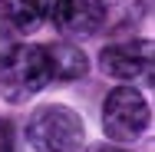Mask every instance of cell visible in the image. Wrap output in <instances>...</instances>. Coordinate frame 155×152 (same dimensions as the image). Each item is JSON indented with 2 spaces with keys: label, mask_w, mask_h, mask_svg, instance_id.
<instances>
[{
  "label": "cell",
  "mask_w": 155,
  "mask_h": 152,
  "mask_svg": "<svg viewBox=\"0 0 155 152\" xmlns=\"http://www.w3.org/2000/svg\"><path fill=\"white\" fill-rule=\"evenodd\" d=\"M27 139L36 152H79L86 139L83 116L63 103H46L33 109L27 122Z\"/></svg>",
  "instance_id": "6da1fadb"
},
{
  "label": "cell",
  "mask_w": 155,
  "mask_h": 152,
  "mask_svg": "<svg viewBox=\"0 0 155 152\" xmlns=\"http://www.w3.org/2000/svg\"><path fill=\"white\" fill-rule=\"evenodd\" d=\"M50 83H53L50 60L40 43H30V46L20 43L7 56V63H0V96L10 103H27L30 96L46 90Z\"/></svg>",
  "instance_id": "7a4b0ae2"
},
{
  "label": "cell",
  "mask_w": 155,
  "mask_h": 152,
  "mask_svg": "<svg viewBox=\"0 0 155 152\" xmlns=\"http://www.w3.org/2000/svg\"><path fill=\"white\" fill-rule=\"evenodd\" d=\"M149 99L135 86H116L102 99V129L112 142H135L149 129Z\"/></svg>",
  "instance_id": "3957f363"
},
{
  "label": "cell",
  "mask_w": 155,
  "mask_h": 152,
  "mask_svg": "<svg viewBox=\"0 0 155 152\" xmlns=\"http://www.w3.org/2000/svg\"><path fill=\"white\" fill-rule=\"evenodd\" d=\"M99 66L106 76L132 83L139 76H145L152 83V40H119L109 43L99 53Z\"/></svg>",
  "instance_id": "277c9868"
},
{
  "label": "cell",
  "mask_w": 155,
  "mask_h": 152,
  "mask_svg": "<svg viewBox=\"0 0 155 152\" xmlns=\"http://www.w3.org/2000/svg\"><path fill=\"white\" fill-rule=\"evenodd\" d=\"M46 17L69 36H89L102 27V0H50Z\"/></svg>",
  "instance_id": "5b68a950"
},
{
  "label": "cell",
  "mask_w": 155,
  "mask_h": 152,
  "mask_svg": "<svg viewBox=\"0 0 155 152\" xmlns=\"http://www.w3.org/2000/svg\"><path fill=\"white\" fill-rule=\"evenodd\" d=\"M43 50H46V60H50L53 83H73V79H83V76H86L89 60H86V53H83L79 46L60 40V43H46Z\"/></svg>",
  "instance_id": "8992f818"
},
{
  "label": "cell",
  "mask_w": 155,
  "mask_h": 152,
  "mask_svg": "<svg viewBox=\"0 0 155 152\" xmlns=\"http://www.w3.org/2000/svg\"><path fill=\"white\" fill-rule=\"evenodd\" d=\"M50 13V0H0V17L13 33L36 30Z\"/></svg>",
  "instance_id": "52a82bcc"
},
{
  "label": "cell",
  "mask_w": 155,
  "mask_h": 152,
  "mask_svg": "<svg viewBox=\"0 0 155 152\" xmlns=\"http://www.w3.org/2000/svg\"><path fill=\"white\" fill-rule=\"evenodd\" d=\"M142 13H145L142 0H102V27L99 30L125 33L142 20Z\"/></svg>",
  "instance_id": "ba28073f"
},
{
  "label": "cell",
  "mask_w": 155,
  "mask_h": 152,
  "mask_svg": "<svg viewBox=\"0 0 155 152\" xmlns=\"http://www.w3.org/2000/svg\"><path fill=\"white\" fill-rule=\"evenodd\" d=\"M20 43H17V33L10 30L7 23H0V63H7V56L17 50Z\"/></svg>",
  "instance_id": "9c48e42d"
},
{
  "label": "cell",
  "mask_w": 155,
  "mask_h": 152,
  "mask_svg": "<svg viewBox=\"0 0 155 152\" xmlns=\"http://www.w3.org/2000/svg\"><path fill=\"white\" fill-rule=\"evenodd\" d=\"M17 146V132H13V122L7 116H0V152H13Z\"/></svg>",
  "instance_id": "30bf717a"
},
{
  "label": "cell",
  "mask_w": 155,
  "mask_h": 152,
  "mask_svg": "<svg viewBox=\"0 0 155 152\" xmlns=\"http://www.w3.org/2000/svg\"><path fill=\"white\" fill-rule=\"evenodd\" d=\"M79 152H129V149L116 146V142H96V146H89V149H79Z\"/></svg>",
  "instance_id": "8fae6325"
}]
</instances>
